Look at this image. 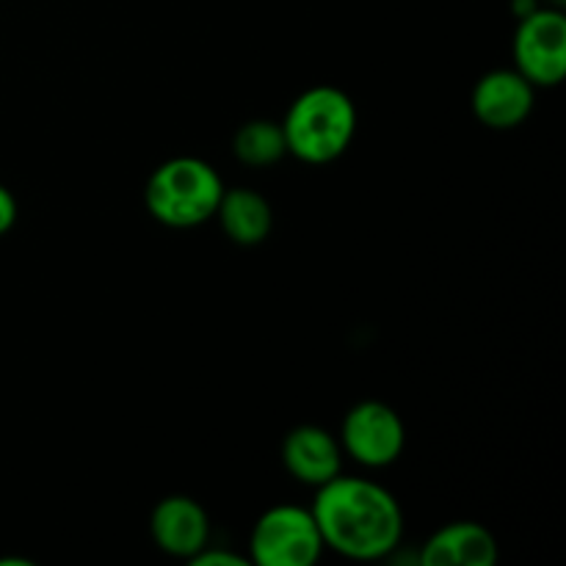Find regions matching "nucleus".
<instances>
[{
	"label": "nucleus",
	"instance_id": "f257e3e1",
	"mask_svg": "<svg viewBox=\"0 0 566 566\" xmlns=\"http://www.w3.org/2000/svg\"><path fill=\"white\" fill-rule=\"evenodd\" d=\"M310 512L324 547L352 562H379L401 545V503L376 481L335 475L315 490Z\"/></svg>",
	"mask_w": 566,
	"mask_h": 566
},
{
	"label": "nucleus",
	"instance_id": "f03ea898",
	"mask_svg": "<svg viewBox=\"0 0 566 566\" xmlns=\"http://www.w3.org/2000/svg\"><path fill=\"white\" fill-rule=\"evenodd\" d=\"M282 125L287 155L324 166L346 155L357 133V105L337 86H310L287 108Z\"/></svg>",
	"mask_w": 566,
	"mask_h": 566
},
{
	"label": "nucleus",
	"instance_id": "7ed1b4c3",
	"mask_svg": "<svg viewBox=\"0 0 566 566\" xmlns=\"http://www.w3.org/2000/svg\"><path fill=\"white\" fill-rule=\"evenodd\" d=\"M224 188V180L208 160L177 155L155 166L144 186V205L158 224L193 230L213 219Z\"/></svg>",
	"mask_w": 566,
	"mask_h": 566
},
{
	"label": "nucleus",
	"instance_id": "20e7f679",
	"mask_svg": "<svg viewBox=\"0 0 566 566\" xmlns=\"http://www.w3.org/2000/svg\"><path fill=\"white\" fill-rule=\"evenodd\" d=\"M324 551L313 512L293 503L265 509L249 534V562L258 566H313Z\"/></svg>",
	"mask_w": 566,
	"mask_h": 566
},
{
	"label": "nucleus",
	"instance_id": "39448f33",
	"mask_svg": "<svg viewBox=\"0 0 566 566\" xmlns=\"http://www.w3.org/2000/svg\"><path fill=\"white\" fill-rule=\"evenodd\" d=\"M514 70L536 88H553L566 75V17L562 9L539 6L520 17L512 39Z\"/></svg>",
	"mask_w": 566,
	"mask_h": 566
},
{
	"label": "nucleus",
	"instance_id": "423d86ee",
	"mask_svg": "<svg viewBox=\"0 0 566 566\" xmlns=\"http://www.w3.org/2000/svg\"><path fill=\"white\" fill-rule=\"evenodd\" d=\"M337 440L348 459L368 470H381L396 464L403 453L407 426L390 403L359 401L343 418Z\"/></svg>",
	"mask_w": 566,
	"mask_h": 566
},
{
	"label": "nucleus",
	"instance_id": "0eeeda50",
	"mask_svg": "<svg viewBox=\"0 0 566 566\" xmlns=\"http://www.w3.org/2000/svg\"><path fill=\"white\" fill-rule=\"evenodd\" d=\"M149 536L160 553L191 562L210 545V517L197 497L166 495L149 514Z\"/></svg>",
	"mask_w": 566,
	"mask_h": 566
},
{
	"label": "nucleus",
	"instance_id": "6e6552de",
	"mask_svg": "<svg viewBox=\"0 0 566 566\" xmlns=\"http://www.w3.org/2000/svg\"><path fill=\"white\" fill-rule=\"evenodd\" d=\"M536 103V86L517 70H492L479 77L470 94L473 116L490 130H514L525 125Z\"/></svg>",
	"mask_w": 566,
	"mask_h": 566
},
{
	"label": "nucleus",
	"instance_id": "1a4fd4ad",
	"mask_svg": "<svg viewBox=\"0 0 566 566\" xmlns=\"http://www.w3.org/2000/svg\"><path fill=\"white\" fill-rule=\"evenodd\" d=\"M280 457L293 481L318 490L321 484L343 473V457L346 453H343L340 440L332 431L313 423H302L287 431L285 440H282Z\"/></svg>",
	"mask_w": 566,
	"mask_h": 566
},
{
	"label": "nucleus",
	"instance_id": "9d476101",
	"mask_svg": "<svg viewBox=\"0 0 566 566\" xmlns=\"http://www.w3.org/2000/svg\"><path fill=\"white\" fill-rule=\"evenodd\" d=\"M497 562V539L473 520H457L437 528L420 547L423 566H492Z\"/></svg>",
	"mask_w": 566,
	"mask_h": 566
},
{
	"label": "nucleus",
	"instance_id": "9b49d317",
	"mask_svg": "<svg viewBox=\"0 0 566 566\" xmlns=\"http://www.w3.org/2000/svg\"><path fill=\"white\" fill-rule=\"evenodd\" d=\"M213 219H219L227 241L238 243V247H258L274 230V210H271L269 199L247 186L224 188Z\"/></svg>",
	"mask_w": 566,
	"mask_h": 566
},
{
	"label": "nucleus",
	"instance_id": "f8f14e48",
	"mask_svg": "<svg viewBox=\"0 0 566 566\" xmlns=\"http://www.w3.org/2000/svg\"><path fill=\"white\" fill-rule=\"evenodd\" d=\"M232 155L249 169H269L287 155L282 125L274 119H249L232 136Z\"/></svg>",
	"mask_w": 566,
	"mask_h": 566
},
{
	"label": "nucleus",
	"instance_id": "ddd939ff",
	"mask_svg": "<svg viewBox=\"0 0 566 566\" xmlns=\"http://www.w3.org/2000/svg\"><path fill=\"white\" fill-rule=\"evenodd\" d=\"M188 564L193 566H252L249 556H238V553L224 551V547H205Z\"/></svg>",
	"mask_w": 566,
	"mask_h": 566
},
{
	"label": "nucleus",
	"instance_id": "4468645a",
	"mask_svg": "<svg viewBox=\"0 0 566 566\" xmlns=\"http://www.w3.org/2000/svg\"><path fill=\"white\" fill-rule=\"evenodd\" d=\"M17 216H20V208H17L14 193L0 182V238L11 232V227L17 224Z\"/></svg>",
	"mask_w": 566,
	"mask_h": 566
},
{
	"label": "nucleus",
	"instance_id": "2eb2a0df",
	"mask_svg": "<svg viewBox=\"0 0 566 566\" xmlns=\"http://www.w3.org/2000/svg\"><path fill=\"white\" fill-rule=\"evenodd\" d=\"M536 9H539V0H514V14H517V20L520 17L531 14V11H536Z\"/></svg>",
	"mask_w": 566,
	"mask_h": 566
},
{
	"label": "nucleus",
	"instance_id": "dca6fc26",
	"mask_svg": "<svg viewBox=\"0 0 566 566\" xmlns=\"http://www.w3.org/2000/svg\"><path fill=\"white\" fill-rule=\"evenodd\" d=\"M0 566H33L31 562H20V558H3Z\"/></svg>",
	"mask_w": 566,
	"mask_h": 566
},
{
	"label": "nucleus",
	"instance_id": "f3484780",
	"mask_svg": "<svg viewBox=\"0 0 566 566\" xmlns=\"http://www.w3.org/2000/svg\"><path fill=\"white\" fill-rule=\"evenodd\" d=\"M556 3H562V0H556Z\"/></svg>",
	"mask_w": 566,
	"mask_h": 566
}]
</instances>
